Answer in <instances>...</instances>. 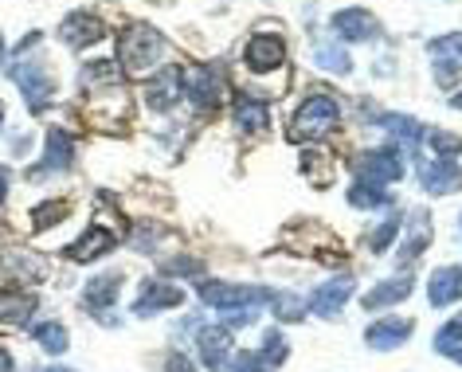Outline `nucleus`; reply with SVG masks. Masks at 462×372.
<instances>
[{"label":"nucleus","mask_w":462,"mask_h":372,"mask_svg":"<svg viewBox=\"0 0 462 372\" xmlns=\"http://www.w3.org/2000/svg\"><path fill=\"white\" fill-rule=\"evenodd\" d=\"M267 122H271V110H267V102H259V98H239L236 102V126L244 134H259V130H267Z\"/></svg>","instance_id":"5701e85b"},{"label":"nucleus","mask_w":462,"mask_h":372,"mask_svg":"<svg viewBox=\"0 0 462 372\" xmlns=\"http://www.w3.org/2000/svg\"><path fill=\"white\" fill-rule=\"evenodd\" d=\"M0 278H5V283H13V286L40 283V278H43V263L36 259V255H28V251H8L5 266H0Z\"/></svg>","instance_id":"f3484780"},{"label":"nucleus","mask_w":462,"mask_h":372,"mask_svg":"<svg viewBox=\"0 0 462 372\" xmlns=\"http://www.w3.org/2000/svg\"><path fill=\"white\" fill-rule=\"evenodd\" d=\"M349 204H353V208H388L392 196H388L384 189H373V184H361V181H356L353 189H349Z\"/></svg>","instance_id":"c85d7f7f"},{"label":"nucleus","mask_w":462,"mask_h":372,"mask_svg":"<svg viewBox=\"0 0 462 372\" xmlns=\"http://www.w3.org/2000/svg\"><path fill=\"white\" fill-rule=\"evenodd\" d=\"M423 142H431V149L443 161H455V153H462V137H455V134H443V130H431L423 137Z\"/></svg>","instance_id":"2f4dec72"},{"label":"nucleus","mask_w":462,"mask_h":372,"mask_svg":"<svg viewBox=\"0 0 462 372\" xmlns=\"http://www.w3.org/2000/svg\"><path fill=\"white\" fill-rule=\"evenodd\" d=\"M118 55H122V71H125V75L145 79L161 60H165V40H161V32H157V28L134 24V28H125V32H122Z\"/></svg>","instance_id":"f257e3e1"},{"label":"nucleus","mask_w":462,"mask_h":372,"mask_svg":"<svg viewBox=\"0 0 462 372\" xmlns=\"http://www.w3.org/2000/svg\"><path fill=\"white\" fill-rule=\"evenodd\" d=\"M122 294V274L118 271H106V274H98V278H90L87 290H83V306L95 313V318L106 321V310L118 302Z\"/></svg>","instance_id":"1a4fd4ad"},{"label":"nucleus","mask_w":462,"mask_h":372,"mask_svg":"<svg viewBox=\"0 0 462 372\" xmlns=\"http://www.w3.org/2000/svg\"><path fill=\"white\" fill-rule=\"evenodd\" d=\"M420 184H423V192H431V196H450V192H458L462 189V169L455 165V161H423L420 165Z\"/></svg>","instance_id":"6e6552de"},{"label":"nucleus","mask_w":462,"mask_h":372,"mask_svg":"<svg viewBox=\"0 0 462 372\" xmlns=\"http://www.w3.org/2000/svg\"><path fill=\"white\" fill-rule=\"evenodd\" d=\"M435 349H439L443 357H455L458 349H462V313H458V318H450L443 330L435 333Z\"/></svg>","instance_id":"c756f323"},{"label":"nucleus","mask_w":462,"mask_h":372,"mask_svg":"<svg viewBox=\"0 0 462 372\" xmlns=\"http://www.w3.org/2000/svg\"><path fill=\"white\" fill-rule=\"evenodd\" d=\"M314 63L321 67V71H333V75H349L353 63H349V51L337 48L333 40H321L314 43Z\"/></svg>","instance_id":"a878e982"},{"label":"nucleus","mask_w":462,"mask_h":372,"mask_svg":"<svg viewBox=\"0 0 462 372\" xmlns=\"http://www.w3.org/2000/svg\"><path fill=\"white\" fill-rule=\"evenodd\" d=\"M458 298H462V266H439L431 274V283H427V302L443 310Z\"/></svg>","instance_id":"dca6fc26"},{"label":"nucleus","mask_w":462,"mask_h":372,"mask_svg":"<svg viewBox=\"0 0 462 372\" xmlns=\"http://www.w3.org/2000/svg\"><path fill=\"white\" fill-rule=\"evenodd\" d=\"M333 32H337L341 40H349V43H368V40L380 36L376 16L365 13V8H345V13H337L333 16Z\"/></svg>","instance_id":"f8f14e48"},{"label":"nucleus","mask_w":462,"mask_h":372,"mask_svg":"<svg viewBox=\"0 0 462 372\" xmlns=\"http://www.w3.org/2000/svg\"><path fill=\"white\" fill-rule=\"evenodd\" d=\"M0 126H5V102H0Z\"/></svg>","instance_id":"a19ab883"},{"label":"nucleus","mask_w":462,"mask_h":372,"mask_svg":"<svg viewBox=\"0 0 462 372\" xmlns=\"http://www.w3.org/2000/svg\"><path fill=\"white\" fill-rule=\"evenodd\" d=\"M455 360H458V365H462V349H458V353H455Z\"/></svg>","instance_id":"37998d69"},{"label":"nucleus","mask_w":462,"mask_h":372,"mask_svg":"<svg viewBox=\"0 0 462 372\" xmlns=\"http://www.w3.org/2000/svg\"><path fill=\"white\" fill-rule=\"evenodd\" d=\"M180 90H184V71L180 67H161V71L149 79V87H145V102L153 110H169L172 102H180Z\"/></svg>","instance_id":"9d476101"},{"label":"nucleus","mask_w":462,"mask_h":372,"mask_svg":"<svg viewBox=\"0 0 462 372\" xmlns=\"http://www.w3.org/2000/svg\"><path fill=\"white\" fill-rule=\"evenodd\" d=\"M380 126H384V130L396 137L400 145H408V149H415L427 137V130L415 118H408V114H384V118H380Z\"/></svg>","instance_id":"b1692460"},{"label":"nucleus","mask_w":462,"mask_h":372,"mask_svg":"<svg viewBox=\"0 0 462 372\" xmlns=\"http://www.w3.org/2000/svg\"><path fill=\"white\" fill-rule=\"evenodd\" d=\"M114 243H118V239H114V231H106V228H90L87 236L79 239L67 255H71L75 263H90V259H98V255H106V251L114 247Z\"/></svg>","instance_id":"4be33fe9"},{"label":"nucleus","mask_w":462,"mask_h":372,"mask_svg":"<svg viewBox=\"0 0 462 372\" xmlns=\"http://www.w3.org/2000/svg\"><path fill=\"white\" fill-rule=\"evenodd\" d=\"M408 294H411V278L400 274V278H388V283H380V286L368 290V294L361 298V306L365 310H384V306H396V302H403Z\"/></svg>","instance_id":"412c9836"},{"label":"nucleus","mask_w":462,"mask_h":372,"mask_svg":"<svg viewBox=\"0 0 462 372\" xmlns=\"http://www.w3.org/2000/svg\"><path fill=\"white\" fill-rule=\"evenodd\" d=\"M231 372H271V365L259 353H239L231 360Z\"/></svg>","instance_id":"c9c22d12"},{"label":"nucleus","mask_w":462,"mask_h":372,"mask_svg":"<svg viewBox=\"0 0 462 372\" xmlns=\"http://www.w3.org/2000/svg\"><path fill=\"white\" fill-rule=\"evenodd\" d=\"M458 228H462V219H458Z\"/></svg>","instance_id":"a18cd8bd"},{"label":"nucleus","mask_w":462,"mask_h":372,"mask_svg":"<svg viewBox=\"0 0 462 372\" xmlns=\"http://www.w3.org/2000/svg\"><path fill=\"white\" fill-rule=\"evenodd\" d=\"M408 337H411V321L384 318V321L368 325L365 341H368V349H380V353H388V349H396V345H403V341H408Z\"/></svg>","instance_id":"aec40b11"},{"label":"nucleus","mask_w":462,"mask_h":372,"mask_svg":"<svg viewBox=\"0 0 462 372\" xmlns=\"http://www.w3.org/2000/svg\"><path fill=\"white\" fill-rule=\"evenodd\" d=\"M341 122V107L329 95H314L298 107L294 122H291V142H314V137H326L329 130H337Z\"/></svg>","instance_id":"f03ea898"},{"label":"nucleus","mask_w":462,"mask_h":372,"mask_svg":"<svg viewBox=\"0 0 462 372\" xmlns=\"http://www.w3.org/2000/svg\"><path fill=\"white\" fill-rule=\"evenodd\" d=\"M75 165V142L67 130H51L48 145H43V169L40 172H67Z\"/></svg>","instance_id":"6ab92c4d"},{"label":"nucleus","mask_w":462,"mask_h":372,"mask_svg":"<svg viewBox=\"0 0 462 372\" xmlns=\"http://www.w3.org/2000/svg\"><path fill=\"white\" fill-rule=\"evenodd\" d=\"M48 372H71V368H48Z\"/></svg>","instance_id":"c03bdc74"},{"label":"nucleus","mask_w":462,"mask_h":372,"mask_svg":"<svg viewBox=\"0 0 462 372\" xmlns=\"http://www.w3.org/2000/svg\"><path fill=\"white\" fill-rule=\"evenodd\" d=\"M177 306H184V290L172 286V283H161V278H153V283L142 286V294H137V302H134V313H137V318H149V313L177 310Z\"/></svg>","instance_id":"0eeeda50"},{"label":"nucleus","mask_w":462,"mask_h":372,"mask_svg":"<svg viewBox=\"0 0 462 372\" xmlns=\"http://www.w3.org/2000/svg\"><path fill=\"white\" fill-rule=\"evenodd\" d=\"M427 243H431V219H427V212H411V236L403 239L400 263H411V259H420Z\"/></svg>","instance_id":"393cba45"},{"label":"nucleus","mask_w":462,"mask_h":372,"mask_svg":"<svg viewBox=\"0 0 462 372\" xmlns=\"http://www.w3.org/2000/svg\"><path fill=\"white\" fill-rule=\"evenodd\" d=\"M32 313H36V298L24 294V290L0 294V330H24Z\"/></svg>","instance_id":"a211bd4d"},{"label":"nucleus","mask_w":462,"mask_h":372,"mask_svg":"<svg viewBox=\"0 0 462 372\" xmlns=\"http://www.w3.org/2000/svg\"><path fill=\"white\" fill-rule=\"evenodd\" d=\"M102 36H106L102 20L98 16H87V13H71L60 24V40L67 43V48H79V51H83L87 43H98Z\"/></svg>","instance_id":"4468645a"},{"label":"nucleus","mask_w":462,"mask_h":372,"mask_svg":"<svg viewBox=\"0 0 462 372\" xmlns=\"http://www.w3.org/2000/svg\"><path fill=\"white\" fill-rule=\"evenodd\" d=\"M450 107H455V110H462V90H458L455 98H450Z\"/></svg>","instance_id":"ea45409f"},{"label":"nucleus","mask_w":462,"mask_h":372,"mask_svg":"<svg viewBox=\"0 0 462 372\" xmlns=\"http://www.w3.org/2000/svg\"><path fill=\"white\" fill-rule=\"evenodd\" d=\"M196 349H200V360L212 372H219L227 365L231 357V330L227 325H204L200 333H196Z\"/></svg>","instance_id":"9b49d317"},{"label":"nucleus","mask_w":462,"mask_h":372,"mask_svg":"<svg viewBox=\"0 0 462 372\" xmlns=\"http://www.w3.org/2000/svg\"><path fill=\"white\" fill-rule=\"evenodd\" d=\"M13 79H16V87H20V95H24V102L36 114L55 98V79H51V71H48V63H43V60L16 63L13 67Z\"/></svg>","instance_id":"39448f33"},{"label":"nucleus","mask_w":462,"mask_h":372,"mask_svg":"<svg viewBox=\"0 0 462 372\" xmlns=\"http://www.w3.org/2000/svg\"><path fill=\"white\" fill-rule=\"evenodd\" d=\"M431 60L439 67H447V63H462V32H450V36H439L431 40Z\"/></svg>","instance_id":"bb28decb"},{"label":"nucleus","mask_w":462,"mask_h":372,"mask_svg":"<svg viewBox=\"0 0 462 372\" xmlns=\"http://www.w3.org/2000/svg\"><path fill=\"white\" fill-rule=\"evenodd\" d=\"M165 368H169V372H192V365H189V357H180V353H172Z\"/></svg>","instance_id":"e433bc0d"},{"label":"nucleus","mask_w":462,"mask_h":372,"mask_svg":"<svg viewBox=\"0 0 462 372\" xmlns=\"http://www.w3.org/2000/svg\"><path fill=\"white\" fill-rule=\"evenodd\" d=\"M224 75L212 71V67H200L192 79V87H189V98H192V107L196 110H216L219 102H224Z\"/></svg>","instance_id":"2eb2a0df"},{"label":"nucleus","mask_w":462,"mask_h":372,"mask_svg":"<svg viewBox=\"0 0 462 372\" xmlns=\"http://www.w3.org/2000/svg\"><path fill=\"white\" fill-rule=\"evenodd\" d=\"M353 172L361 184H373V189H388L403 177V157L396 149H368L353 161Z\"/></svg>","instance_id":"20e7f679"},{"label":"nucleus","mask_w":462,"mask_h":372,"mask_svg":"<svg viewBox=\"0 0 462 372\" xmlns=\"http://www.w3.org/2000/svg\"><path fill=\"white\" fill-rule=\"evenodd\" d=\"M36 345L43 349V353H51V357H60V353H67V330L63 325H55V321H48V325H36Z\"/></svg>","instance_id":"cd10ccee"},{"label":"nucleus","mask_w":462,"mask_h":372,"mask_svg":"<svg viewBox=\"0 0 462 372\" xmlns=\"http://www.w3.org/2000/svg\"><path fill=\"white\" fill-rule=\"evenodd\" d=\"M0 60H5V40H0Z\"/></svg>","instance_id":"79ce46f5"},{"label":"nucleus","mask_w":462,"mask_h":372,"mask_svg":"<svg viewBox=\"0 0 462 372\" xmlns=\"http://www.w3.org/2000/svg\"><path fill=\"white\" fill-rule=\"evenodd\" d=\"M271 302H274V313H279L282 321H298L306 313V302L298 298V294H274Z\"/></svg>","instance_id":"473e14b6"},{"label":"nucleus","mask_w":462,"mask_h":372,"mask_svg":"<svg viewBox=\"0 0 462 372\" xmlns=\"http://www.w3.org/2000/svg\"><path fill=\"white\" fill-rule=\"evenodd\" d=\"M259 357L271 365V372H274V365H282L286 360V337L279 333V330H267L263 333V349H259Z\"/></svg>","instance_id":"7c9ffc66"},{"label":"nucleus","mask_w":462,"mask_h":372,"mask_svg":"<svg viewBox=\"0 0 462 372\" xmlns=\"http://www.w3.org/2000/svg\"><path fill=\"white\" fill-rule=\"evenodd\" d=\"M353 294V278L349 274H337L329 278V283H321L314 290V298H310V310L318 313V318H333V313H341V306L349 302Z\"/></svg>","instance_id":"ddd939ff"},{"label":"nucleus","mask_w":462,"mask_h":372,"mask_svg":"<svg viewBox=\"0 0 462 372\" xmlns=\"http://www.w3.org/2000/svg\"><path fill=\"white\" fill-rule=\"evenodd\" d=\"M0 372H13V357H8L5 349H0Z\"/></svg>","instance_id":"58836bf2"},{"label":"nucleus","mask_w":462,"mask_h":372,"mask_svg":"<svg viewBox=\"0 0 462 372\" xmlns=\"http://www.w3.org/2000/svg\"><path fill=\"white\" fill-rule=\"evenodd\" d=\"M200 298L212 310L231 313V310H251V306H259V302H271L274 290H267V286H231V283H200Z\"/></svg>","instance_id":"7ed1b4c3"},{"label":"nucleus","mask_w":462,"mask_h":372,"mask_svg":"<svg viewBox=\"0 0 462 372\" xmlns=\"http://www.w3.org/2000/svg\"><path fill=\"white\" fill-rule=\"evenodd\" d=\"M8 181H13V177H8V169L0 165V204H5V196H8Z\"/></svg>","instance_id":"4c0bfd02"},{"label":"nucleus","mask_w":462,"mask_h":372,"mask_svg":"<svg viewBox=\"0 0 462 372\" xmlns=\"http://www.w3.org/2000/svg\"><path fill=\"white\" fill-rule=\"evenodd\" d=\"M63 216H67V204H63V200H48V204L36 208V219H32V224H36V231H43V228L60 224Z\"/></svg>","instance_id":"f704fd0d"},{"label":"nucleus","mask_w":462,"mask_h":372,"mask_svg":"<svg viewBox=\"0 0 462 372\" xmlns=\"http://www.w3.org/2000/svg\"><path fill=\"white\" fill-rule=\"evenodd\" d=\"M244 63L251 67L255 75H274L286 67V43L279 36H255L244 51Z\"/></svg>","instance_id":"423d86ee"},{"label":"nucleus","mask_w":462,"mask_h":372,"mask_svg":"<svg viewBox=\"0 0 462 372\" xmlns=\"http://www.w3.org/2000/svg\"><path fill=\"white\" fill-rule=\"evenodd\" d=\"M400 224H403V219H400V216H388V219H384V224H380V228L373 231V239H368V251H376V255H380V251H384V247H388V243H392V239H396V231H400Z\"/></svg>","instance_id":"72a5a7b5"}]
</instances>
